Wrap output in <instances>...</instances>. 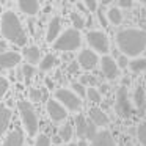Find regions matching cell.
Wrapping results in <instances>:
<instances>
[{
	"label": "cell",
	"mask_w": 146,
	"mask_h": 146,
	"mask_svg": "<svg viewBox=\"0 0 146 146\" xmlns=\"http://www.w3.org/2000/svg\"><path fill=\"white\" fill-rule=\"evenodd\" d=\"M133 105L140 111H143L146 107V94H145V90L141 86H137L135 93H133Z\"/></svg>",
	"instance_id": "cell-19"
},
{
	"label": "cell",
	"mask_w": 146,
	"mask_h": 146,
	"mask_svg": "<svg viewBox=\"0 0 146 146\" xmlns=\"http://www.w3.org/2000/svg\"><path fill=\"white\" fill-rule=\"evenodd\" d=\"M42 98V91L38 88H32L30 90V101H41Z\"/></svg>",
	"instance_id": "cell-33"
},
{
	"label": "cell",
	"mask_w": 146,
	"mask_h": 146,
	"mask_svg": "<svg viewBox=\"0 0 146 146\" xmlns=\"http://www.w3.org/2000/svg\"><path fill=\"white\" fill-rule=\"evenodd\" d=\"M17 108H19V115H21V121H22L24 129L27 130V133L30 137H35L39 129V119H38V115H36L32 102L19 101L17 102Z\"/></svg>",
	"instance_id": "cell-3"
},
{
	"label": "cell",
	"mask_w": 146,
	"mask_h": 146,
	"mask_svg": "<svg viewBox=\"0 0 146 146\" xmlns=\"http://www.w3.org/2000/svg\"><path fill=\"white\" fill-rule=\"evenodd\" d=\"M8 88H10V82H8V79L0 77V101H2V98L7 94Z\"/></svg>",
	"instance_id": "cell-32"
},
{
	"label": "cell",
	"mask_w": 146,
	"mask_h": 146,
	"mask_svg": "<svg viewBox=\"0 0 146 146\" xmlns=\"http://www.w3.org/2000/svg\"><path fill=\"white\" fill-rule=\"evenodd\" d=\"M119 7L121 8H130L132 7V2H129V0H119Z\"/></svg>",
	"instance_id": "cell-36"
},
{
	"label": "cell",
	"mask_w": 146,
	"mask_h": 146,
	"mask_svg": "<svg viewBox=\"0 0 146 146\" xmlns=\"http://www.w3.org/2000/svg\"><path fill=\"white\" fill-rule=\"evenodd\" d=\"M11 119V110L5 105H0V137L5 133V130L8 129V124Z\"/></svg>",
	"instance_id": "cell-17"
},
{
	"label": "cell",
	"mask_w": 146,
	"mask_h": 146,
	"mask_svg": "<svg viewBox=\"0 0 146 146\" xmlns=\"http://www.w3.org/2000/svg\"><path fill=\"white\" fill-rule=\"evenodd\" d=\"M46 85L49 86V90H52V88H54V82H52L50 79H46Z\"/></svg>",
	"instance_id": "cell-40"
},
{
	"label": "cell",
	"mask_w": 146,
	"mask_h": 146,
	"mask_svg": "<svg viewBox=\"0 0 146 146\" xmlns=\"http://www.w3.org/2000/svg\"><path fill=\"white\" fill-rule=\"evenodd\" d=\"M74 124H76V132L77 137L80 138H85V132H86V126H88V121L83 115H77L76 119H74Z\"/></svg>",
	"instance_id": "cell-20"
},
{
	"label": "cell",
	"mask_w": 146,
	"mask_h": 146,
	"mask_svg": "<svg viewBox=\"0 0 146 146\" xmlns=\"http://www.w3.org/2000/svg\"><path fill=\"white\" fill-rule=\"evenodd\" d=\"M116 46L127 58H138L146 50V32L141 29H124L116 33Z\"/></svg>",
	"instance_id": "cell-1"
},
{
	"label": "cell",
	"mask_w": 146,
	"mask_h": 146,
	"mask_svg": "<svg viewBox=\"0 0 146 146\" xmlns=\"http://www.w3.org/2000/svg\"><path fill=\"white\" fill-rule=\"evenodd\" d=\"M46 110H47L50 119L55 121V123L64 121L68 118V110L58 101H55V99H49L47 104H46Z\"/></svg>",
	"instance_id": "cell-10"
},
{
	"label": "cell",
	"mask_w": 146,
	"mask_h": 146,
	"mask_svg": "<svg viewBox=\"0 0 146 146\" xmlns=\"http://www.w3.org/2000/svg\"><path fill=\"white\" fill-rule=\"evenodd\" d=\"M98 16H99V21L102 22V25H104V27H107V21H105L104 13H102V11H99V13H98Z\"/></svg>",
	"instance_id": "cell-38"
},
{
	"label": "cell",
	"mask_w": 146,
	"mask_h": 146,
	"mask_svg": "<svg viewBox=\"0 0 146 146\" xmlns=\"http://www.w3.org/2000/svg\"><path fill=\"white\" fill-rule=\"evenodd\" d=\"M0 32L3 35L5 39L10 42L24 47L27 44V35L24 30L22 24H21L19 17L13 13V11H5L2 14V22H0Z\"/></svg>",
	"instance_id": "cell-2"
},
{
	"label": "cell",
	"mask_w": 146,
	"mask_h": 146,
	"mask_svg": "<svg viewBox=\"0 0 146 146\" xmlns=\"http://www.w3.org/2000/svg\"><path fill=\"white\" fill-rule=\"evenodd\" d=\"M57 64V57L54 54H47L41 61H39V69L41 71H50Z\"/></svg>",
	"instance_id": "cell-22"
},
{
	"label": "cell",
	"mask_w": 146,
	"mask_h": 146,
	"mask_svg": "<svg viewBox=\"0 0 146 146\" xmlns=\"http://www.w3.org/2000/svg\"><path fill=\"white\" fill-rule=\"evenodd\" d=\"M107 19L108 22H111L113 25H119L123 22V13H121L119 8H110L107 11Z\"/></svg>",
	"instance_id": "cell-23"
},
{
	"label": "cell",
	"mask_w": 146,
	"mask_h": 146,
	"mask_svg": "<svg viewBox=\"0 0 146 146\" xmlns=\"http://www.w3.org/2000/svg\"><path fill=\"white\" fill-rule=\"evenodd\" d=\"M90 121H91L96 127H104L108 124V116L104 113L102 108L93 107L91 110H90Z\"/></svg>",
	"instance_id": "cell-14"
},
{
	"label": "cell",
	"mask_w": 146,
	"mask_h": 146,
	"mask_svg": "<svg viewBox=\"0 0 146 146\" xmlns=\"http://www.w3.org/2000/svg\"><path fill=\"white\" fill-rule=\"evenodd\" d=\"M137 137H138L140 143L143 146H146V121H143L137 126Z\"/></svg>",
	"instance_id": "cell-27"
},
{
	"label": "cell",
	"mask_w": 146,
	"mask_h": 146,
	"mask_svg": "<svg viewBox=\"0 0 146 146\" xmlns=\"http://www.w3.org/2000/svg\"><path fill=\"white\" fill-rule=\"evenodd\" d=\"M77 69H79V63L77 61H74V63H71V66H69V72H77Z\"/></svg>",
	"instance_id": "cell-37"
},
{
	"label": "cell",
	"mask_w": 146,
	"mask_h": 146,
	"mask_svg": "<svg viewBox=\"0 0 146 146\" xmlns=\"http://www.w3.org/2000/svg\"><path fill=\"white\" fill-rule=\"evenodd\" d=\"M85 8L93 13V11L98 10V2H94V0H85Z\"/></svg>",
	"instance_id": "cell-35"
},
{
	"label": "cell",
	"mask_w": 146,
	"mask_h": 146,
	"mask_svg": "<svg viewBox=\"0 0 146 146\" xmlns=\"http://www.w3.org/2000/svg\"><path fill=\"white\" fill-rule=\"evenodd\" d=\"M58 138H60L61 141H69V140L72 138V126H71V124L61 126V129L58 130Z\"/></svg>",
	"instance_id": "cell-24"
},
{
	"label": "cell",
	"mask_w": 146,
	"mask_h": 146,
	"mask_svg": "<svg viewBox=\"0 0 146 146\" xmlns=\"http://www.w3.org/2000/svg\"><path fill=\"white\" fill-rule=\"evenodd\" d=\"M126 146H133V145H132V143H127V145H126Z\"/></svg>",
	"instance_id": "cell-42"
},
{
	"label": "cell",
	"mask_w": 146,
	"mask_h": 146,
	"mask_svg": "<svg viewBox=\"0 0 146 146\" xmlns=\"http://www.w3.org/2000/svg\"><path fill=\"white\" fill-rule=\"evenodd\" d=\"M71 22H72V25L76 30H80V29L85 27V19H83V16H80V13H77V11H72V13H71Z\"/></svg>",
	"instance_id": "cell-25"
},
{
	"label": "cell",
	"mask_w": 146,
	"mask_h": 146,
	"mask_svg": "<svg viewBox=\"0 0 146 146\" xmlns=\"http://www.w3.org/2000/svg\"><path fill=\"white\" fill-rule=\"evenodd\" d=\"M107 90H108V88H107V85H102V86H101V90H99V93L102 94V93H105Z\"/></svg>",
	"instance_id": "cell-41"
},
{
	"label": "cell",
	"mask_w": 146,
	"mask_h": 146,
	"mask_svg": "<svg viewBox=\"0 0 146 146\" xmlns=\"http://www.w3.org/2000/svg\"><path fill=\"white\" fill-rule=\"evenodd\" d=\"M19 8L22 13H25L27 16H35L39 11V3L36 0H19Z\"/></svg>",
	"instance_id": "cell-16"
},
{
	"label": "cell",
	"mask_w": 146,
	"mask_h": 146,
	"mask_svg": "<svg viewBox=\"0 0 146 146\" xmlns=\"http://www.w3.org/2000/svg\"><path fill=\"white\" fill-rule=\"evenodd\" d=\"M129 68L132 72H143V71H146V58L143 57H138V58H132V60L129 61Z\"/></svg>",
	"instance_id": "cell-21"
},
{
	"label": "cell",
	"mask_w": 146,
	"mask_h": 146,
	"mask_svg": "<svg viewBox=\"0 0 146 146\" xmlns=\"http://www.w3.org/2000/svg\"><path fill=\"white\" fill-rule=\"evenodd\" d=\"M115 111L121 118H129L132 115V102L129 98V90L127 86H119L115 98Z\"/></svg>",
	"instance_id": "cell-6"
},
{
	"label": "cell",
	"mask_w": 146,
	"mask_h": 146,
	"mask_svg": "<svg viewBox=\"0 0 146 146\" xmlns=\"http://www.w3.org/2000/svg\"><path fill=\"white\" fill-rule=\"evenodd\" d=\"M60 32H61V19L58 16H54L50 19L47 25V32H46V41L47 42H52L54 44L57 41V38L60 36Z\"/></svg>",
	"instance_id": "cell-12"
},
{
	"label": "cell",
	"mask_w": 146,
	"mask_h": 146,
	"mask_svg": "<svg viewBox=\"0 0 146 146\" xmlns=\"http://www.w3.org/2000/svg\"><path fill=\"white\" fill-rule=\"evenodd\" d=\"M96 133H98V127H96L94 124L91 123V121H88V126H86V132H85V138L91 141V140L96 137Z\"/></svg>",
	"instance_id": "cell-29"
},
{
	"label": "cell",
	"mask_w": 146,
	"mask_h": 146,
	"mask_svg": "<svg viewBox=\"0 0 146 146\" xmlns=\"http://www.w3.org/2000/svg\"><path fill=\"white\" fill-rule=\"evenodd\" d=\"M71 88H72L71 91H72L74 94H77L79 98L86 96V88H85V86H83L80 82H72V83H71Z\"/></svg>",
	"instance_id": "cell-28"
},
{
	"label": "cell",
	"mask_w": 146,
	"mask_h": 146,
	"mask_svg": "<svg viewBox=\"0 0 146 146\" xmlns=\"http://www.w3.org/2000/svg\"><path fill=\"white\" fill-rule=\"evenodd\" d=\"M80 46H82V35L76 29L64 30L63 33H60L57 41L54 42V49L60 52H72L77 50Z\"/></svg>",
	"instance_id": "cell-4"
},
{
	"label": "cell",
	"mask_w": 146,
	"mask_h": 146,
	"mask_svg": "<svg viewBox=\"0 0 146 146\" xmlns=\"http://www.w3.org/2000/svg\"><path fill=\"white\" fill-rule=\"evenodd\" d=\"M90 146H116V143H115V138L110 130L102 129L98 130L96 137L90 141Z\"/></svg>",
	"instance_id": "cell-11"
},
{
	"label": "cell",
	"mask_w": 146,
	"mask_h": 146,
	"mask_svg": "<svg viewBox=\"0 0 146 146\" xmlns=\"http://www.w3.org/2000/svg\"><path fill=\"white\" fill-rule=\"evenodd\" d=\"M22 55H24V58L27 60V63L33 66V64L39 63L41 50H39V47H36V46H27V47H24Z\"/></svg>",
	"instance_id": "cell-15"
},
{
	"label": "cell",
	"mask_w": 146,
	"mask_h": 146,
	"mask_svg": "<svg viewBox=\"0 0 146 146\" xmlns=\"http://www.w3.org/2000/svg\"><path fill=\"white\" fill-rule=\"evenodd\" d=\"M77 63H79V66L82 68V69L91 71L98 66L99 57H98L96 52L91 50V49H83V50H80L79 57H77Z\"/></svg>",
	"instance_id": "cell-8"
},
{
	"label": "cell",
	"mask_w": 146,
	"mask_h": 146,
	"mask_svg": "<svg viewBox=\"0 0 146 146\" xmlns=\"http://www.w3.org/2000/svg\"><path fill=\"white\" fill-rule=\"evenodd\" d=\"M21 63V55L17 52H3L0 54V69H11Z\"/></svg>",
	"instance_id": "cell-13"
},
{
	"label": "cell",
	"mask_w": 146,
	"mask_h": 146,
	"mask_svg": "<svg viewBox=\"0 0 146 146\" xmlns=\"http://www.w3.org/2000/svg\"><path fill=\"white\" fill-rule=\"evenodd\" d=\"M0 14H3V11H2V7H0Z\"/></svg>",
	"instance_id": "cell-43"
},
{
	"label": "cell",
	"mask_w": 146,
	"mask_h": 146,
	"mask_svg": "<svg viewBox=\"0 0 146 146\" xmlns=\"http://www.w3.org/2000/svg\"><path fill=\"white\" fill-rule=\"evenodd\" d=\"M101 63V71L108 80H115L118 76H119V68H118V63L115 58H111L110 55H104V57L99 60Z\"/></svg>",
	"instance_id": "cell-9"
},
{
	"label": "cell",
	"mask_w": 146,
	"mask_h": 146,
	"mask_svg": "<svg viewBox=\"0 0 146 146\" xmlns=\"http://www.w3.org/2000/svg\"><path fill=\"white\" fill-rule=\"evenodd\" d=\"M55 101H58L66 110H71V111H79L80 107H82L80 98L68 88L55 90Z\"/></svg>",
	"instance_id": "cell-7"
},
{
	"label": "cell",
	"mask_w": 146,
	"mask_h": 146,
	"mask_svg": "<svg viewBox=\"0 0 146 146\" xmlns=\"http://www.w3.org/2000/svg\"><path fill=\"white\" fill-rule=\"evenodd\" d=\"M24 145V135L19 130H13L8 133V137L5 138L2 146H22Z\"/></svg>",
	"instance_id": "cell-18"
},
{
	"label": "cell",
	"mask_w": 146,
	"mask_h": 146,
	"mask_svg": "<svg viewBox=\"0 0 146 146\" xmlns=\"http://www.w3.org/2000/svg\"><path fill=\"white\" fill-rule=\"evenodd\" d=\"M68 146H88V145H86L85 140H82V141H79V143H69Z\"/></svg>",
	"instance_id": "cell-39"
},
{
	"label": "cell",
	"mask_w": 146,
	"mask_h": 146,
	"mask_svg": "<svg viewBox=\"0 0 146 146\" xmlns=\"http://www.w3.org/2000/svg\"><path fill=\"white\" fill-rule=\"evenodd\" d=\"M86 98H88L91 102H96V104L102 101V94L99 93L98 88H94V86H90V88H86Z\"/></svg>",
	"instance_id": "cell-26"
},
{
	"label": "cell",
	"mask_w": 146,
	"mask_h": 146,
	"mask_svg": "<svg viewBox=\"0 0 146 146\" xmlns=\"http://www.w3.org/2000/svg\"><path fill=\"white\" fill-rule=\"evenodd\" d=\"M86 42L90 44L91 50L96 52V54L107 55V52L110 50L108 36L104 32H101V30H91V32L86 33Z\"/></svg>",
	"instance_id": "cell-5"
},
{
	"label": "cell",
	"mask_w": 146,
	"mask_h": 146,
	"mask_svg": "<svg viewBox=\"0 0 146 146\" xmlns=\"http://www.w3.org/2000/svg\"><path fill=\"white\" fill-rule=\"evenodd\" d=\"M33 72H35V69H33V66H32V64L25 63V64L22 66V74H24V79H25V82H27V83H29L30 80H32Z\"/></svg>",
	"instance_id": "cell-30"
},
{
	"label": "cell",
	"mask_w": 146,
	"mask_h": 146,
	"mask_svg": "<svg viewBox=\"0 0 146 146\" xmlns=\"http://www.w3.org/2000/svg\"><path fill=\"white\" fill-rule=\"evenodd\" d=\"M50 138H49L46 133H39L36 137V141H35V146H50Z\"/></svg>",
	"instance_id": "cell-31"
},
{
	"label": "cell",
	"mask_w": 146,
	"mask_h": 146,
	"mask_svg": "<svg viewBox=\"0 0 146 146\" xmlns=\"http://www.w3.org/2000/svg\"><path fill=\"white\" fill-rule=\"evenodd\" d=\"M118 68H121V69H124V68L129 66V60H127L126 55H119V58H118Z\"/></svg>",
	"instance_id": "cell-34"
}]
</instances>
